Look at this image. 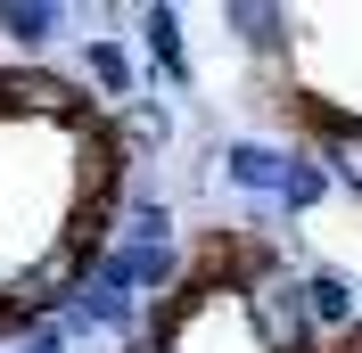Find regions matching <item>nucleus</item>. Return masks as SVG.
I'll list each match as a JSON object with an SVG mask.
<instances>
[{"label":"nucleus","instance_id":"f257e3e1","mask_svg":"<svg viewBox=\"0 0 362 353\" xmlns=\"http://www.w3.org/2000/svg\"><path fill=\"white\" fill-rule=\"evenodd\" d=\"M239 312H247V329L264 337V353H313L321 329L313 312H305V280H296L280 255H255L247 280H239Z\"/></svg>","mask_w":362,"mask_h":353},{"label":"nucleus","instance_id":"f03ea898","mask_svg":"<svg viewBox=\"0 0 362 353\" xmlns=\"http://www.w3.org/2000/svg\"><path fill=\"white\" fill-rule=\"evenodd\" d=\"M288 115H305L313 124V164L329 173V189H354L362 198V115H346V107H329V99H296L288 90Z\"/></svg>","mask_w":362,"mask_h":353},{"label":"nucleus","instance_id":"7ed1b4c3","mask_svg":"<svg viewBox=\"0 0 362 353\" xmlns=\"http://www.w3.org/2000/svg\"><path fill=\"white\" fill-rule=\"evenodd\" d=\"M288 164H296V148H272V140H230V148H223V173H230L239 198H272V205H280Z\"/></svg>","mask_w":362,"mask_h":353},{"label":"nucleus","instance_id":"20e7f679","mask_svg":"<svg viewBox=\"0 0 362 353\" xmlns=\"http://www.w3.org/2000/svg\"><path fill=\"white\" fill-rule=\"evenodd\" d=\"M107 246H181V222H173V205H165L157 189H140V198H124V205H115Z\"/></svg>","mask_w":362,"mask_h":353},{"label":"nucleus","instance_id":"39448f33","mask_svg":"<svg viewBox=\"0 0 362 353\" xmlns=\"http://www.w3.org/2000/svg\"><path fill=\"white\" fill-rule=\"evenodd\" d=\"M305 312H313V329H354L362 321V287L321 263V271H305Z\"/></svg>","mask_w":362,"mask_h":353},{"label":"nucleus","instance_id":"423d86ee","mask_svg":"<svg viewBox=\"0 0 362 353\" xmlns=\"http://www.w3.org/2000/svg\"><path fill=\"white\" fill-rule=\"evenodd\" d=\"M140 42H148V66L165 83H189V42H181V8H140Z\"/></svg>","mask_w":362,"mask_h":353},{"label":"nucleus","instance_id":"0eeeda50","mask_svg":"<svg viewBox=\"0 0 362 353\" xmlns=\"http://www.w3.org/2000/svg\"><path fill=\"white\" fill-rule=\"evenodd\" d=\"M58 25H66L58 0H17V8H0V33H8L17 49H49V42H58Z\"/></svg>","mask_w":362,"mask_h":353},{"label":"nucleus","instance_id":"6e6552de","mask_svg":"<svg viewBox=\"0 0 362 353\" xmlns=\"http://www.w3.org/2000/svg\"><path fill=\"white\" fill-rule=\"evenodd\" d=\"M223 25H230L247 49H280V33H288L296 17H288V8H264V0H230V8H223Z\"/></svg>","mask_w":362,"mask_h":353},{"label":"nucleus","instance_id":"1a4fd4ad","mask_svg":"<svg viewBox=\"0 0 362 353\" xmlns=\"http://www.w3.org/2000/svg\"><path fill=\"white\" fill-rule=\"evenodd\" d=\"M115 140H124V156H132V148H165V140H173V115H165L157 99H140V107L115 115Z\"/></svg>","mask_w":362,"mask_h":353},{"label":"nucleus","instance_id":"9d476101","mask_svg":"<svg viewBox=\"0 0 362 353\" xmlns=\"http://www.w3.org/2000/svg\"><path fill=\"white\" fill-rule=\"evenodd\" d=\"M83 74L107 90V99H132V58H124V42H90L83 49Z\"/></svg>","mask_w":362,"mask_h":353},{"label":"nucleus","instance_id":"9b49d317","mask_svg":"<svg viewBox=\"0 0 362 353\" xmlns=\"http://www.w3.org/2000/svg\"><path fill=\"white\" fill-rule=\"evenodd\" d=\"M321 198H329V173H321L313 156H296V164H288V181H280V205H288V214H313Z\"/></svg>","mask_w":362,"mask_h":353},{"label":"nucleus","instance_id":"f8f14e48","mask_svg":"<svg viewBox=\"0 0 362 353\" xmlns=\"http://www.w3.org/2000/svg\"><path fill=\"white\" fill-rule=\"evenodd\" d=\"M17 353H66V321H42V329H25Z\"/></svg>","mask_w":362,"mask_h":353},{"label":"nucleus","instance_id":"ddd939ff","mask_svg":"<svg viewBox=\"0 0 362 353\" xmlns=\"http://www.w3.org/2000/svg\"><path fill=\"white\" fill-rule=\"evenodd\" d=\"M338 353H346V345H338Z\"/></svg>","mask_w":362,"mask_h":353}]
</instances>
